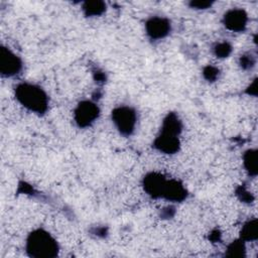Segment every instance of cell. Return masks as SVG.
I'll return each mask as SVG.
<instances>
[{"label": "cell", "mask_w": 258, "mask_h": 258, "mask_svg": "<svg viewBox=\"0 0 258 258\" xmlns=\"http://www.w3.org/2000/svg\"><path fill=\"white\" fill-rule=\"evenodd\" d=\"M14 97L24 109L38 116L44 115L48 110V96L36 84L29 82L17 84L14 88Z\"/></svg>", "instance_id": "cell-2"}, {"label": "cell", "mask_w": 258, "mask_h": 258, "mask_svg": "<svg viewBox=\"0 0 258 258\" xmlns=\"http://www.w3.org/2000/svg\"><path fill=\"white\" fill-rule=\"evenodd\" d=\"M182 131V123L176 113H168L161 124L158 135L153 140V147L163 153L172 155L179 151V136Z\"/></svg>", "instance_id": "cell-1"}, {"label": "cell", "mask_w": 258, "mask_h": 258, "mask_svg": "<svg viewBox=\"0 0 258 258\" xmlns=\"http://www.w3.org/2000/svg\"><path fill=\"white\" fill-rule=\"evenodd\" d=\"M236 195L239 197V199L243 202V203H247L250 204L254 201V197L252 196L251 192H249L245 187L243 186H239L236 190Z\"/></svg>", "instance_id": "cell-18"}, {"label": "cell", "mask_w": 258, "mask_h": 258, "mask_svg": "<svg viewBox=\"0 0 258 258\" xmlns=\"http://www.w3.org/2000/svg\"><path fill=\"white\" fill-rule=\"evenodd\" d=\"M214 54L219 58L228 57L232 52V45L228 41H221L214 45Z\"/></svg>", "instance_id": "cell-15"}, {"label": "cell", "mask_w": 258, "mask_h": 258, "mask_svg": "<svg viewBox=\"0 0 258 258\" xmlns=\"http://www.w3.org/2000/svg\"><path fill=\"white\" fill-rule=\"evenodd\" d=\"M246 92H247V94L250 95V96H253V97H256V96H257V79H255V80L250 84V86L247 88Z\"/></svg>", "instance_id": "cell-20"}, {"label": "cell", "mask_w": 258, "mask_h": 258, "mask_svg": "<svg viewBox=\"0 0 258 258\" xmlns=\"http://www.w3.org/2000/svg\"><path fill=\"white\" fill-rule=\"evenodd\" d=\"M258 238V226H257V219H250L248 220L241 228L240 231V239L244 242L256 241Z\"/></svg>", "instance_id": "cell-12"}, {"label": "cell", "mask_w": 258, "mask_h": 258, "mask_svg": "<svg viewBox=\"0 0 258 258\" xmlns=\"http://www.w3.org/2000/svg\"><path fill=\"white\" fill-rule=\"evenodd\" d=\"M171 31L169 19L162 16H152L145 22V32L149 39L160 40L165 38Z\"/></svg>", "instance_id": "cell-8"}, {"label": "cell", "mask_w": 258, "mask_h": 258, "mask_svg": "<svg viewBox=\"0 0 258 258\" xmlns=\"http://www.w3.org/2000/svg\"><path fill=\"white\" fill-rule=\"evenodd\" d=\"M256 59L251 53H244L239 58V64L243 70H251L255 67Z\"/></svg>", "instance_id": "cell-16"}, {"label": "cell", "mask_w": 258, "mask_h": 258, "mask_svg": "<svg viewBox=\"0 0 258 258\" xmlns=\"http://www.w3.org/2000/svg\"><path fill=\"white\" fill-rule=\"evenodd\" d=\"M112 122L117 131L125 136H131L137 125V112L134 108L126 105L115 107L111 112Z\"/></svg>", "instance_id": "cell-4"}, {"label": "cell", "mask_w": 258, "mask_h": 258, "mask_svg": "<svg viewBox=\"0 0 258 258\" xmlns=\"http://www.w3.org/2000/svg\"><path fill=\"white\" fill-rule=\"evenodd\" d=\"M25 252L31 258H54L58 255L59 245L48 231L37 228L27 235Z\"/></svg>", "instance_id": "cell-3"}, {"label": "cell", "mask_w": 258, "mask_h": 258, "mask_svg": "<svg viewBox=\"0 0 258 258\" xmlns=\"http://www.w3.org/2000/svg\"><path fill=\"white\" fill-rule=\"evenodd\" d=\"M187 197V190L183 183L177 179L169 178L167 180L164 192H163V200L172 203H180L184 201Z\"/></svg>", "instance_id": "cell-10"}, {"label": "cell", "mask_w": 258, "mask_h": 258, "mask_svg": "<svg viewBox=\"0 0 258 258\" xmlns=\"http://www.w3.org/2000/svg\"><path fill=\"white\" fill-rule=\"evenodd\" d=\"M100 116L99 106L91 101H81L74 110V120L78 127L87 128L92 126Z\"/></svg>", "instance_id": "cell-5"}, {"label": "cell", "mask_w": 258, "mask_h": 258, "mask_svg": "<svg viewBox=\"0 0 258 258\" xmlns=\"http://www.w3.org/2000/svg\"><path fill=\"white\" fill-rule=\"evenodd\" d=\"M168 178L160 172L150 171L142 179L144 191L152 199H162Z\"/></svg>", "instance_id": "cell-7"}, {"label": "cell", "mask_w": 258, "mask_h": 258, "mask_svg": "<svg viewBox=\"0 0 258 258\" xmlns=\"http://www.w3.org/2000/svg\"><path fill=\"white\" fill-rule=\"evenodd\" d=\"M203 76L208 82H215L220 76V71L214 66H207L203 70Z\"/></svg>", "instance_id": "cell-17"}, {"label": "cell", "mask_w": 258, "mask_h": 258, "mask_svg": "<svg viewBox=\"0 0 258 258\" xmlns=\"http://www.w3.org/2000/svg\"><path fill=\"white\" fill-rule=\"evenodd\" d=\"M258 158L256 149H248L243 154V165L248 175L255 177L258 172Z\"/></svg>", "instance_id": "cell-11"}, {"label": "cell", "mask_w": 258, "mask_h": 258, "mask_svg": "<svg viewBox=\"0 0 258 258\" xmlns=\"http://www.w3.org/2000/svg\"><path fill=\"white\" fill-rule=\"evenodd\" d=\"M188 5L192 9L204 10V9L210 8L213 5V2H210V1H190L188 3Z\"/></svg>", "instance_id": "cell-19"}, {"label": "cell", "mask_w": 258, "mask_h": 258, "mask_svg": "<svg viewBox=\"0 0 258 258\" xmlns=\"http://www.w3.org/2000/svg\"><path fill=\"white\" fill-rule=\"evenodd\" d=\"M23 68L22 59L9 47L0 48V74L3 78H12L20 74Z\"/></svg>", "instance_id": "cell-6"}, {"label": "cell", "mask_w": 258, "mask_h": 258, "mask_svg": "<svg viewBox=\"0 0 258 258\" xmlns=\"http://www.w3.org/2000/svg\"><path fill=\"white\" fill-rule=\"evenodd\" d=\"M245 243L246 242H244L240 238L231 242L227 247L226 255L230 256V257H243V256H245V251H246Z\"/></svg>", "instance_id": "cell-14"}, {"label": "cell", "mask_w": 258, "mask_h": 258, "mask_svg": "<svg viewBox=\"0 0 258 258\" xmlns=\"http://www.w3.org/2000/svg\"><path fill=\"white\" fill-rule=\"evenodd\" d=\"M106 3L99 0L86 1L82 5V10L87 17L101 16L106 11Z\"/></svg>", "instance_id": "cell-13"}, {"label": "cell", "mask_w": 258, "mask_h": 258, "mask_svg": "<svg viewBox=\"0 0 258 258\" xmlns=\"http://www.w3.org/2000/svg\"><path fill=\"white\" fill-rule=\"evenodd\" d=\"M248 14L242 8H231L223 15L224 26L233 32H243L247 28Z\"/></svg>", "instance_id": "cell-9"}]
</instances>
